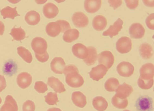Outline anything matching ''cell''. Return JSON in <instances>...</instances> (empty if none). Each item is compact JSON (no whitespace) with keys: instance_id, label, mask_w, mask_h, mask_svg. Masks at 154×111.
<instances>
[{"instance_id":"cell-1","label":"cell","mask_w":154,"mask_h":111,"mask_svg":"<svg viewBox=\"0 0 154 111\" xmlns=\"http://www.w3.org/2000/svg\"><path fill=\"white\" fill-rule=\"evenodd\" d=\"M63 73L65 76L66 82L70 87L79 88L83 85V78L79 74L78 68L75 65L69 64L65 66Z\"/></svg>"},{"instance_id":"cell-2","label":"cell","mask_w":154,"mask_h":111,"mask_svg":"<svg viewBox=\"0 0 154 111\" xmlns=\"http://www.w3.org/2000/svg\"><path fill=\"white\" fill-rule=\"evenodd\" d=\"M153 102L151 98L147 95L141 96L136 101L135 106L138 111H152Z\"/></svg>"},{"instance_id":"cell-3","label":"cell","mask_w":154,"mask_h":111,"mask_svg":"<svg viewBox=\"0 0 154 111\" xmlns=\"http://www.w3.org/2000/svg\"><path fill=\"white\" fill-rule=\"evenodd\" d=\"M31 47L35 54H42L47 51V44L46 41L40 37H36L32 40Z\"/></svg>"},{"instance_id":"cell-4","label":"cell","mask_w":154,"mask_h":111,"mask_svg":"<svg viewBox=\"0 0 154 111\" xmlns=\"http://www.w3.org/2000/svg\"><path fill=\"white\" fill-rule=\"evenodd\" d=\"M97 59L99 64L104 65L108 69L112 67L114 61L113 55L108 50L103 51L100 53L98 55Z\"/></svg>"},{"instance_id":"cell-5","label":"cell","mask_w":154,"mask_h":111,"mask_svg":"<svg viewBox=\"0 0 154 111\" xmlns=\"http://www.w3.org/2000/svg\"><path fill=\"white\" fill-rule=\"evenodd\" d=\"M132 44L131 40L130 38L126 36L122 37L116 43V49L121 53H126L131 50Z\"/></svg>"},{"instance_id":"cell-6","label":"cell","mask_w":154,"mask_h":111,"mask_svg":"<svg viewBox=\"0 0 154 111\" xmlns=\"http://www.w3.org/2000/svg\"><path fill=\"white\" fill-rule=\"evenodd\" d=\"M116 70L120 76L123 77H129L133 74L134 68L130 63L123 61L118 64Z\"/></svg>"},{"instance_id":"cell-7","label":"cell","mask_w":154,"mask_h":111,"mask_svg":"<svg viewBox=\"0 0 154 111\" xmlns=\"http://www.w3.org/2000/svg\"><path fill=\"white\" fill-rule=\"evenodd\" d=\"M108 70L105 66L100 64L93 67L88 74L90 77L93 80L98 81L103 77Z\"/></svg>"},{"instance_id":"cell-8","label":"cell","mask_w":154,"mask_h":111,"mask_svg":"<svg viewBox=\"0 0 154 111\" xmlns=\"http://www.w3.org/2000/svg\"><path fill=\"white\" fill-rule=\"evenodd\" d=\"M72 19L74 25L78 28L85 27L89 23L88 17L85 14L81 12L75 13L73 14Z\"/></svg>"},{"instance_id":"cell-9","label":"cell","mask_w":154,"mask_h":111,"mask_svg":"<svg viewBox=\"0 0 154 111\" xmlns=\"http://www.w3.org/2000/svg\"><path fill=\"white\" fill-rule=\"evenodd\" d=\"M140 77L142 79L149 80L153 79L154 66L153 64L147 63L143 65L140 70Z\"/></svg>"},{"instance_id":"cell-10","label":"cell","mask_w":154,"mask_h":111,"mask_svg":"<svg viewBox=\"0 0 154 111\" xmlns=\"http://www.w3.org/2000/svg\"><path fill=\"white\" fill-rule=\"evenodd\" d=\"M123 21L119 18L113 24L109 26V28L103 33V36H109L111 38L118 34L119 32L122 28Z\"/></svg>"},{"instance_id":"cell-11","label":"cell","mask_w":154,"mask_h":111,"mask_svg":"<svg viewBox=\"0 0 154 111\" xmlns=\"http://www.w3.org/2000/svg\"><path fill=\"white\" fill-rule=\"evenodd\" d=\"M129 31L131 37L135 39L142 38L145 32L143 26L139 23H134L131 24L129 28Z\"/></svg>"},{"instance_id":"cell-12","label":"cell","mask_w":154,"mask_h":111,"mask_svg":"<svg viewBox=\"0 0 154 111\" xmlns=\"http://www.w3.org/2000/svg\"><path fill=\"white\" fill-rule=\"evenodd\" d=\"M66 64L63 59L61 57H56L52 60L50 66L51 70L55 74H61L63 71Z\"/></svg>"},{"instance_id":"cell-13","label":"cell","mask_w":154,"mask_h":111,"mask_svg":"<svg viewBox=\"0 0 154 111\" xmlns=\"http://www.w3.org/2000/svg\"><path fill=\"white\" fill-rule=\"evenodd\" d=\"M32 76L26 72H23L19 74L17 78V83L20 88L24 89L28 87L32 82Z\"/></svg>"},{"instance_id":"cell-14","label":"cell","mask_w":154,"mask_h":111,"mask_svg":"<svg viewBox=\"0 0 154 111\" xmlns=\"http://www.w3.org/2000/svg\"><path fill=\"white\" fill-rule=\"evenodd\" d=\"M43 12L46 17L52 19L57 16L59 13V10L55 4L49 2L44 6Z\"/></svg>"},{"instance_id":"cell-15","label":"cell","mask_w":154,"mask_h":111,"mask_svg":"<svg viewBox=\"0 0 154 111\" xmlns=\"http://www.w3.org/2000/svg\"><path fill=\"white\" fill-rule=\"evenodd\" d=\"M72 51L73 55L77 58L82 59L87 56L88 51L87 47L81 43H77L73 46Z\"/></svg>"},{"instance_id":"cell-16","label":"cell","mask_w":154,"mask_h":111,"mask_svg":"<svg viewBox=\"0 0 154 111\" xmlns=\"http://www.w3.org/2000/svg\"><path fill=\"white\" fill-rule=\"evenodd\" d=\"M133 91L132 86L124 82L119 86L116 89V94L120 98L125 99L128 97Z\"/></svg>"},{"instance_id":"cell-17","label":"cell","mask_w":154,"mask_h":111,"mask_svg":"<svg viewBox=\"0 0 154 111\" xmlns=\"http://www.w3.org/2000/svg\"><path fill=\"white\" fill-rule=\"evenodd\" d=\"M47 84L56 92L60 93L66 91L64 86L59 79L54 76L49 77Z\"/></svg>"},{"instance_id":"cell-18","label":"cell","mask_w":154,"mask_h":111,"mask_svg":"<svg viewBox=\"0 0 154 111\" xmlns=\"http://www.w3.org/2000/svg\"><path fill=\"white\" fill-rule=\"evenodd\" d=\"M18 110V106L15 99L11 95H8L0 111H17Z\"/></svg>"},{"instance_id":"cell-19","label":"cell","mask_w":154,"mask_h":111,"mask_svg":"<svg viewBox=\"0 0 154 111\" xmlns=\"http://www.w3.org/2000/svg\"><path fill=\"white\" fill-rule=\"evenodd\" d=\"M102 1L100 0H87L84 2V8L86 11L89 13H94L100 8Z\"/></svg>"},{"instance_id":"cell-20","label":"cell","mask_w":154,"mask_h":111,"mask_svg":"<svg viewBox=\"0 0 154 111\" xmlns=\"http://www.w3.org/2000/svg\"><path fill=\"white\" fill-rule=\"evenodd\" d=\"M71 99L73 104L80 108L84 107L86 104V98L85 95L79 91L72 93Z\"/></svg>"},{"instance_id":"cell-21","label":"cell","mask_w":154,"mask_h":111,"mask_svg":"<svg viewBox=\"0 0 154 111\" xmlns=\"http://www.w3.org/2000/svg\"><path fill=\"white\" fill-rule=\"evenodd\" d=\"M45 30L47 34L52 37L58 36L61 32L60 26L56 21L48 23L46 26Z\"/></svg>"},{"instance_id":"cell-22","label":"cell","mask_w":154,"mask_h":111,"mask_svg":"<svg viewBox=\"0 0 154 111\" xmlns=\"http://www.w3.org/2000/svg\"><path fill=\"white\" fill-rule=\"evenodd\" d=\"M92 24L93 28L95 30L98 31H102L107 25V20L103 16L97 15L93 18Z\"/></svg>"},{"instance_id":"cell-23","label":"cell","mask_w":154,"mask_h":111,"mask_svg":"<svg viewBox=\"0 0 154 111\" xmlns=\"http://www.w3.org/2000/svg\"><path fill=\"white\" fill-rule=\"evenodd\" d=\"M139 50L140 56L144 59H149L153 55V49L152 46L149 44L144 43L139 46Z\"/></svg>"},{"instance_id":"cell-24","label":"cell","mask_w":154,"mask_h":111,"mask_svg":"<svg viewBox=\"0 0 154 111\" xmlns=\"http://www.w3.org/2000/svg\"><path fill=\"white\" fill-rule=\"evenodd\" d=\"M25 20L28 24L34 26L37 24L40 20L39 14L35 10L28 12L25 17Z\"/></svg>"},{"instance_id":"cell-25","label":"cell","mask_w":154,"mask_h":111,"mask_svg":"<svg viewBox=\"0 0 154 111\" xmlns=\"http://www.w3.org/2000/svg\"><path fill=\"white\" fill-rule=\"evenodd\" d=\"M88 54L87 57L83 59V61L88 65H93L96 62L97 56L96 49L92 46L87 47Z\"/></svg>"},{"instance_id":"cell-26","label":"cell","mask_w":154,"mask_h":111,"mask_svg":"<svg viewBox=\"0 0 154 111\" xmlns=\"http://www.w3.org/2000/svg\"><path fill=\"white\" fill-rule=\"evenodd\" d=\"M92 105L94 108L99 111L105 110L108 106L106 100L101 96H97L93 99Z\"/></svg>"},{"instance_id":"cell-27","label":"cell","mask_w":154,"mask_h":111,"mask_svg":"<svg viewBox=\"0 0 154 111\" xmlns=\"http://www.w3.org/2000/svg\"><path fill=\"white\" fill-rule=\"evenodd\" d=\"M79 35V31L76 29H70L66 31L63 35V39L66 42L71 43L77 39Z\"/></svg>"},{"instance_id":"cell-28","label":"cell","mask_w":154,"mask_h":111,"mask_svg":"<svg viewBox=\"0 0 154 111\" xmlns=\"http://www.w3.org/2000/svg\"><path fill=\"white\" fill-rule=\"evenodd\" d=\"M17 7L11 8L8 6L1 10L0 13L4 19L10 18L14 19L17 16H20L16 10Z\"/></svg>"},{"instance_id":"cell-29","label":"cell","mask_w":154,"mask_h":111,"mask_svg":"<svg viewBox=\"0 0 154 111\" xmlns=\"http://www.w3.org/2000/svg\"><path fill=\"white\" fill-rule=\"evenodd\" d=\"M18 54L26 62L30 63L32 60V57L31 53L27 49L22 46H20L17 48Z\"/></svg>"},{"instance_id":"cell-30","label":"cell","mask_w":154,"mask_h":111,"mask_svg":"<svg viewBox=\"0 0 154 111\" xmlns=\"http://www.w3.org/2000/svg\"><path fill=\"white\" fill-rule=\"evenodd\" d=\"M14 40L20 41L26 38V33L21 27L19 28L14 27L12 28L10 33Z\"/></svg>"},{"instance_id":"cell-31","label":"cell","mask_w":154,"mask_h":111,"mask_svg":"<svg viewBox=\"0 0 154 111\" xmlns=\"http://www.w3.org/2000/svg\"><path fill=\"white\" fill-rule=\"evenodd\" d=\"M118 80L115 78H110L108 79L105 83V88L106 90L109 92H114L119 86Z\"/></svg>"},{"instance_id":"cell-32","label":"cell","mask_w":154,"mask_h":111,"mask_svg":"<svg viewBox=\"0 0 154 111\" xmlns=\"http://www.w3.org/2000/svg\"><path fill=\"white\" fill-rule=\"evenodd\" d=\"M112 103L116 107L123 109L125 108L127 106L128 101L127 98H120L115 94L112 98Z\"/></svg>"},{"instance_id":"cell-33","label":"cell","mask_w":154,"mask_h":111,"mask_svg":"<svg viewBox=\"0 0 154 111\" xmlns=\"http://www.w3.org/2000/svg\"><path fill=\"white\" fill-rule=\"evenodd\" d=\"M45 101L48 105H56L59 101L57 94L55 93L50 92L45 96Z\"/></svg>"},{"instance_id":"cell-34","label":"cell","mask_w":154,"mask_h":111,"mask_svg":"<svg viewBox=\"0 0 154 111\" xmlns=\"http://www.w3.org/2000/svg\"><path fill=\"white\" fill-rule=\"evenodd\" d=\"M153 81V79L146 80H143L140 77L138 80L137 84L140 88L143 89H148L152 86Z\"/></svg>"},{"instance_id":"cell-35","label":"cell","mask_w":154,"mask_h":111,"mask_svg":"<svg viewBox=\"0 0 154 111\" xmlns=\"http://www.w3.org/2000/svg\"><path fill=\"white\" fill-rule=\"evenodd\" d=\"M34 88L40 93H44L48 89L47 85L42 81H36L35 84Z\"/></svg>"},{"instance_id":"cell-36","label":"cell","mask_w":154,"mask_h":111,"mask_svg":"<svg viewBox=\"0 0 154 111\" xmlns=\"http://www.w3.org/2000/svg\"><path fill=\"white\" fill-rule=\"evenodd\" d=\"M35 106L34 102L28 100L23 104L22 107L23 111H35Z\"/></svg>"},{"instance_id":"cell-37","label":"cell","mask_w":154,"mask_h":111,"mask_svg":"<svg viewBox=\"0 0 154 111\" xmlns=\"http://www.w3.org/2000/svg\"><path fill=\"white\" fill-rule=\"evenodd\" d=\"M17 67L16 64L12 61L7 62L5 65V71L7 74L13 73L16 69Z\"/></svg>"},{"instance_id":"cell-38","label":"cell","mask_w":154,"mask_h":111,"mask_svg":"<svg viewBox=\"0 0 154 111\" xmlns=\"http://www.w3.org/2000/svg\"><path fill=\"white\" fill-rule=\"evenodd\" d=\"M59 24L61 29V32L63 33L71 28L69 23L64 20H59L56 21Z\"/></svg>"},{"instance_id":"cell-39","label":"cell","mask_w":154,"mask_h":111,"mask_svg":"<svg viewBox=\"0 0 154 111\" xmlns=\"http://www.w3.org/2000/svg\"><path fill=\"white\" fill-rule=\"evenodd\" d=\"M146 23L147 27L150 29H154V14L152 13L149 15L146 20Z\"/></svg>"},{"instance_id":"cell-40","label":"cell","mask_w":154,"mask_h":111,"mask_svg":"<svg viewBox=\"0 0 154 111\" xmlns=\"http://www.w3.org/2000/svg\"><path fill=\"white\" fill-rule=\"evenodd\" d=\"M35 56L38 61L42 63L46 62L49 58V54L47 51L42 54H35Z\"/></svg>"},{"instance_id":"cell-41","label":"cell","mask_w":154,"mask_h":111,"mask_svg":"<svg viewBox=\"0 0 154 111\" xmlns=\"http://www.w3.org/2000/svg\"><path fill=\"white\" fill-rule=\"evenodd\" d=\"M126 5L129 9H134L138 6V0H125Z\"/></svg>"},{"instance_id":"cell-42","label":"cell","mask_w":154,"mask_h":111,"mask_svg":"<svg viewBox=\"0 0 154 111\" xmlns=\"http://www.w3.org/2000/svg\"><path fill=\"white\" fill-rule=\"evenodd\" d=\"M108 2L110 6L112 7L114 10L120 6L122 4V0H108Z\"/></svg>"},{"instance_id":"cell-43","label":"cell","mask_w":154,"mask_h":111,"mask_svg":"<svg viewBox=\"0 0 154 111\" xmlns=\"http://www.w3.org/2000/svg\"><path fill=\"white\" fill-rule=\"evenodd\" d=\"M6 86V82L4 76L0 75V92L5 88Z\"/></svg>"},{"instance_id":"cell-44","label":"cell","mask_w":154,"mask_h":111,"mask_svg":"<svg viewBox=\"0 0 154 111\" xmlns=\"http://www.w3.org/2000/svg\"><path fill=\"white\" fill-rule=\"evenodd\" d=\"M144 4L146 6L149 7H153L154 1L153 0H143Z\"/></svg>"},{"instance_id":"cell-45","label":"cell","mask_w":154,"mask_h":111,"mask_svg":"<svg viewBox=\"0 0 154 111\" xmlns=\"http://www.w3.org/2000/svg\"><path fill=\"white\" fill-rule=\"evenodd\" d=\"M4 30V25L1 21H0V36L3 35Z\"/></svg>"},{"instance_id":"cell-46","label":"cell","mask_w":154,"mask_h":111,"mask_svg":"<svg viewBox=\"0 0 154 111\" xmlns=\"http://www.w3.org/2000/svg\"><path fill=\"white\" fill-rule=\"evenodd\" d=\"M47 111H62L59 108H51L49 109Z\"/></svg>"},{"instance_id":"cell-47","label":"cell","mask_w":154,"mask_h":111,"mask_svg":"<svg viewBox=\"0 0 154 111\" xmlns=\"http://www.w3.org/2000/svg\"><path fill=\"white\" fill-rule=\"evenodd\" d=\"M2 101V99L0 97V104L1 103Z\"/></svg>"},{"instance_id":"cell-48","label":"cell","mask_w":154,"mask_h":111,"mask_svg":"<svg viewBox=\"0 0 154 111\" xmlns=\"http://www.w3.org/2000/svg\"><path fill=\"white\" fill-rule=\"evenodd\" d=\"M123 111H129L128 110H123Z\"/></svg>"}]
</instances>
